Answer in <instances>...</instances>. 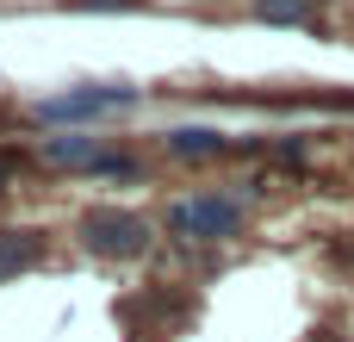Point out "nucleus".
<instances>
[{
    "label": "nucleus",
    "mask_w": 354,
    "mask_h": 342,
    "mask_svg": "<svg viewBox=\"0 0 354 342\" xmlns=\"http://www.w3.org/2000/svg\"><path fill=\"white\" fill-rule=\"evenodd\" d=\"M106 150H112V143H106V137H87V131H81V137H44V162L75 168V174H87Z\"/></svg>",
    "instance_id": "nucleus-6"
},
{
    "label": "nucleus",
    "mask_w": 354,
    "mask_h": 342,
    "mask_svg": "<svg viewBox=\"0 0 354 342\" xmlns=\"http://www.w3.org/2000/svg\"><path fill=\"white\" fill-rule=\"evenodd\" d=\"M75 231H81V249L106 255V262H137L156 243V224L143 212H131V206H87Z\"/></svg>",
    "instance_id": "nucleus-1"
},
{
    "label": "nucleus",
    "mask_w": 354,
    "mask_h": 342,
    "mask_svg": "<svg viewBox=\"0 0 354 342\" xmlns=\"http://www.w3.org/2000/svg\"><path fill=\"white\" fill-rule=\"evenodd\" d=\"M311 342H348V336H336V330H317V336H311Z\"/></svg>",
    "instance_id": "nucleus-10"
},
{
    "label": "nucleus",
    "mask_w": 354,
    "mask_h": 342,
    "mask_svg": "<svg viewBox=\"0 0 354 342\" xmlns=\"http://www.w3.org/2000/svg\"><path fill=\"white\" fill-rule=\"evenodd\" d=\"M12 187V156H0V193Z\"/></svg>",
    "instance_id": "nucleus-9"
},
{
    "label": "nucleus",
    "mask_w": 354,
    "mask_h": 342,
    "mask_svg": "<svg viewBox=\"0 0 354 342\" xmlns=\"http://www.w3.org/2000/svg\"><path fill=\"white\" fill-rule=\"evenodd\" d=\"M137 100H143V87H68L56 100H37V118L44 125H87L106 112H131Z\"/></svg>",
    "instance_id": "nucleus-3"
},
{
    "label": "nucleus",
    "mask_w": 354,
    "mask_h": 342,
    "mask_svg": "<svg viewBox=\"0 0 354 342\" xmlns=\"http://www.w3.org/2000/svg\"><path fill=\"white\" fill-rule=\"evenodd\" d=\"M44 255H50V237L44 231H0V280L31 274Z\"/></svg>",
    "instance_id": "nucleus-4"
},
{
    "label": "nucleus",
    "mask_w": 354,
    "mask_h": 342,
    "mask_svg": "<svg viewBox=\"0 0 354 342\" xmlns=\"http://www.w3.org/2000/svg\"><path fill=\"white\" fill-rule=\"evenodd\" d=\"M75 6H87V12H124V6H143V0H75Z\"/></svg>",
    "instance_id": "nucleus-8"
},
{
    "label": "nucleus",
    "mask_w": 354,
    "mask_h": 342,
    "mask_svg": "<svg viewBox=\"0 0 354 342\" xmlns=\"http://www.w3.org/2000/svg\"><path fill=\"white\" fill-rule=\"evenodd\" d=\"M261 25H317V0H249Z\"/></svg>",
    "instance_id": "nucleus-7"
},
{
    "label": "nucleus",
    "mask_w": 354,
    "mask_h": 342,
    "mask_svg": "<svg viewBox=\"0 0 354 342\" xmlns=\"http://www.w3.org/2000/svg\"><path fill=\"white\" fill-rule=\"evenodd\" d=\"M162 224H168L174 243H230L243 231V199H230V193H180L162 212Z\"/></svg>",
    "instance_id": "nucleus-2"
},
{
    "label": "nucleus",
    "mask_w": 354,
    "mask_h": 342,
    "mask_svg": "<svg viewBox=\"0 0 354 342\" xmlns=\"http://www.w3.org/2000/svg\"><path fill=\"white\" fill-rule=\"evenodd\" d=\"M224 150H230V137L212 131V125H174L168 131V156H180V162H212Z\"/></svg>",
    "instance_id": "nucleus-5"
}]
</instances>
